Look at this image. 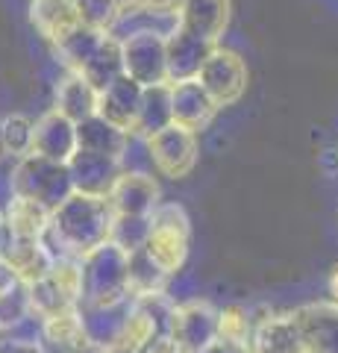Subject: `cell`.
<instances>
[{"instance_id": "cell-44", "label": "cell", "mask_w": 338, "mask_h": 353, "mask_svg": "<svg viewBox=\"0 0 338 353\" xmlns=\"http://www.w3.org/2000/svg\"><path fill=\"white\" fill-rule=\"evenodd\" d=\"M0 336H3V318H0Z\"/></svg>"}, {"instance_id": "cell-17", "label": "cell", "mask_w": 338, "mask_h": 353, "mask_svg": "<svg viewBox=\"0 0 338 353\" xmlns=\"http://www.w3.org/2000/svg\"><path fill=\"white\" fill-rule=\"evenodd\" d=\"M177 15L180 30L218 44L230 24V0H182Z\"/></svg>"}, {"instance_id": "cell-22", "label": "cell", "mask_w": 338, "mask_h": 353, "mask_svg": "<svg viewBox=\"0 0 338 353\" xmlns=\"http://www.w3.org/2000/svg\"><path fill=\"white\" fill-rule=\"evenodd\" d=\"M83 345H89V339H85L80 309H71V312H62L45 321V330H41V353H77Z\"/></svg>"}, {"instance_id": "cell-3", "label": "cell", "mask_w": 338, "mask_h": 353, "mask_svg": "<svg viewBox=\"0 0 338 353\" xmlns=\"http://www.w3.org/2000/svg\"><path fill=\"white\" fill-rule=\"evenodd\" d=\"M150 221H154V227H150V239L145 250L173 280L185 268V259H189L191 221L180 203H159V209L150 215Z\"/></svg>"}, {"instance_id": "cell-7", "label": "cell", "mask_w": 338, "mask_h": 353, "mask_svg": "<svg viewBox=\"0 0 338 353\" xmlns=\"http://www.w3.org/2000/svg\"><path fill=\"white\" fill-rule=\"evenodd\" d=\"M150 162L159 174L171 176V180H182L194 171L198 165V132L171 124L162 132L147 139Z\"/></svg>"}, {"instance_id": "cell-16", "label": "cell", "mask_w": 338, "mask_h": 353, "mask_svg": "<svg viewBox=\"0 0 338 353\" xmlns=\"http://www.w3.org/2000/svg\"><path fill=\"white\" fill-rule=\"evenodd\" d=\"M141 101H145V85H138L136 80H129V77L124 74L121 80H115L106 92H101L97 115L106 118L109 124L121 127L124 132H133L136 121H138Z\"/></svg>"}, {"instance_id": "cell-12", "label": "cell", "mask_w": 338, "mask_h": 353, "mask_svg": "<svg viewBox=\"0 0 338 353\" xmlns=\"http://www.w3.org/2000/svg\"><path fill=\"white\" fill-rule=\"evenodd\" d=\"M218 109L221 106L212 101V94L200 85V80L171 83V112H173V124L177 127L200 132L212 124Z\"/></svg>"}, {"instance_id": "cell-19", "label": "cell", "mask_w": 338, "mask_h": 353, "mask_svg": "<svg viewBox=\"0 0 338 353\" xmlns=\"http://www.w3.org/2000/svg\"><path fill=\"white\" fill-rule=\"evenodd\" d=\"M309 353H338V303L315 301L297 309Z\"/></svg>"}, {"instance_id": "cell-45", "label": "cell", "mask_w": 338, "mask_h": 353, "mask_svg": "<svg viewBox=\"0 0 338 353\" xmlns=\"http://www.w3.org/2000/svg\"><path fill=\"white\" fill-rule=\"evenodd\" d=\"M0 159H3V150H0Z\"/></svg>"}, {"instance_id": "cell-23", "label": "cell", "mask_w": 338, "mask_h": 353, "mask_svg": "<svg viewBox=\"0 0 338 353\" xmlns=\"http://www.w3.org/2000/svg\"><path fill=\"white\" fill-rule=\"evenodd\" d=\"M3 215H6V224L15 239H41L50 227L53 209H47L39 201H30V197L15 194L12 201H9V206L3 209Z\"/></svg>"}, {"instance_id": "cell-24", "label": "cell", "mask_w": 338, "mask_h": 353, "mask_svg": "<svg viewBox=\"0 0 338 353\" xmlns=\"http://www.w3.org/2000/svg\"><path fill=\"white\" fill-rule=\"evenodd\" d=\"M30 21H32V27H36L45 39L56 41L71 27L80 24V15H77L74 0H32Z\"/></svg>"}, {"instance_id": "cell-33", "label": "cell", "mask_w": 338, "mask_h": 353, "mask_svg": "<svg viewBox=\"0 0 338 353\" xmlns=\"http://www.w3.org/2000/svg\"><path fill=\"white\" fill-rule=\"evenodd\" d=\"M74 6H77V15L83 24L103 32L112 30L118 15H121V3L118 0H74Z\"/></svg>"}, {"instance_id": "cell-35", "label": "cell", "mask_w": 338, "mask_h": 353, "mask_svg": "<svg viewBox=\"0 0 338 353\" xmlns=\"http://www.w3.org/2000/svg\"><path fill=\"white\" fill-rule=\"evenodd\" d=\"M147 353H185L180 345H177V341H173L168 333L165 336H159L156 341H154V345H150L147 347Z\"/></svg>"}, {"instance_id": "cell-37", "label": "cell", "mask_w": 338, "mask_h": 353, "mask_svg": "<svg viewBox=\"0 0 338 353\" xmlns=\"http://www.w3.org/2000/svg\"><path fill=\"white\" fill-rule=\"evenodd\" d=\"M200 353H250V350L235 347V345H226V341H215L212 347H206V350H200Z\"/></svg>"}, {"instance_id": "cell-36", "label": "cell", "mask_w": 338, "mask_h": 353, "mask_svg": "<svg viewBox=\"0 0 338 353\" xmlns=\"http://www.w3.org/2000/svg\"><path fill=\"white\" fill-rule=\"evenodd\" d=\"M9 241H12V230H9V224H6V215H3V209H0V256H3V253H6Z\"/></svg>"}, {"instance_id": "cell-4", "label": "cell", "mask_w": 338, "mask_h": 353, "mask_svg": "<svg viewBox=\"0 0 338 353\" xmlns=\"http://www.w3.org/2000/svg\"><path fill=\"white\" fill-rule=\"evenodd\" d=\"M12 185H15V194L45 203L47 209H56L74 194V180H71L68 165L50 162L45 157H39V153H30V157L18 159L12 165Z\"/></svg>"}, {"instance_id": "cell-1", "label": "cell", "mask_w": 338, "mask_h": 353, "mask_svg": "<svg viewBox=\"0 0 338 353\" xmlns=\"http://www.w3.org/2000/svg\"><path fill=\"white\" fill-rule=\"evenodd\" d=\"M112 224H115V212L106 197L74 192L68 201L53 209L50 227L41 239H45V245L56 259L62 256L83 259L89 250L106 245Z\"/></svg>"}, {"instance_id": "cell-26", "label": "cell", "mask_w": 338, "mask_h": 353, "mask_svg": "<svg viewBox=\"0 0 338 353\" xmlns=\"http://www.w3.org/2000/svg\"><path fill=\"white\" fill-rule=\"evenodd\" d=\"M83 74L85 80H89L97 92H106L109 85H112L115 80H121L124 77V50H121V41L112 39V36H106L103 44L97 48V53L83 65Z\"/></svg>"}, {"instance_id": "cell-43", "label": "cell", "mask_w": 338, "mask_h": 353, "mask_svg": "<svg viewBox=\"0 0 338 353\" xmlns=\"http://www.w3.org/2000/svg\"><path fill=\"white\" fill-rule=\"evenodd\" d=\"M0 353H9V347L3 345V341H0Z\"/></svg>"}, {"instance_id": "cell-21", "label": "cell", "mask_w": 338, "mask_h": 353, "mask_svg": "<svg viewBox=\"0 0 338 353\" xmlns=\"http://www.w3.org/2000/svg\"><path fill=\"white\" fill-rule=\"evenodd\" d=\"M3 256L15 265V271L21 274L24 283H36L41 277H47L53 262H56V256L45 245V239H15L12 236Z\"/></svg>"}, {"instance_id": "cell-31", "label": "cell", "mask_w": 338, "mask_h": 353, "mask_svg": "<svg viewBox=\"0 0 338 353\" xmlns=\"http://www.w3.org/2000/svg\"><path fill=\"white\" fill-rule=\"evenodd\" d=\"M168 285H171V277L147 256V250H138L129 256V294L133 297L168 292Z\"/></svg>"}, {"instance_id": "cell-32", "label": "cell", "mask_w": 338, "mask_h": 353, "mask_svg": "<svg viewBox=\"0 0 338 353\" xmlns=\"http://www.w3.org/2000/svg\"><path fill=\"white\" fill-rule=\"evenodd\" d=\"M150 227H154L150 215H115V224H112V233H109V241L133 256V253L147 248Z\"/></svg>"}, {"instance_id": "cell-25", "label": "cell", "mask_w": 338, "mask_h": 353, "mask_svg": "<svg viewBox=\"0 0 338 353\" xmlns=\"http://www.w3.org/2000/svg\"><path fill=\"white\" fill-rule=\"evenodd\" d=\"M77 136H80V150L103 153V157H115V159L124 157L127 141H129V132H124L115 124H109V121L101 118V115L77 124Z\"/></svg>"}, {"instance_id": "cell-42", "label": "cell", "mask_w": 338, "mask_h": 353, "mask_svg": "<svg viewBox=\"0 0 338 353\" xmlns=\"http://www.w3.org/2000/svg\"><path fill=\"white\" fill-rule=\"evenodd\" d=\"M121 3V9H127V6H136V3H141V0H118Z\"/></svg>"}, {"instance_id": "cell-39", "label": "cell", "mask_w": 338, "mask_h": 353, "mask_svg": "<svg viewBox=\"0 0 338 353\" xmlns=\"http://www.w3.org/2000/svg\"><path fill=\"white\" fill-rule=\"evenodd\" d=\"M326 289H330V301L338 303V262L332 265V271H330V280H326Z\"/></svg>"}, {"instance_id": "cell-34", "label": "cell", "mask_w": 338, "mask_h": 353, "mask_svg": "<svg viewBox=\"0 0 338 353\" xmlns=\"http://www.w3.org/2000/svg\"><path fill=\"white\" fill-rule=\"evenodd\" d=\"M24 285L27 283L21 280V274L15 271V265L9 262L6 256H0V301L9 297V294H15V292H21Z\"/></svg>"}, {"instance_id": "cell-11", "label": "cell", "mask_w": 338, "mask_h": 353, "mask_svg": "<svg viewBox=\"0 0 338 353\" xmlns=\"http://www.w3.org/2000/svg\"><path fill=\"white\" fill-rule=\"evenodd\" d=\"M68 171H71V180H74V192L106 197L112 192L115 180L124 174V165L115 157H103V153H92V150H77L68 162Z\"/></svg>"}, {"instance_id": "cell-27", "label": "cell", "mask_w": 338, "mask_h": 353, "mask_svg": "<svg viewBox=\"0 0 338 353\" xmlns=\"http://www.w3.org/2000/svg\"><path fill=\"white\" fill-rule=\"evenodd\" d=\"M173 124V112H171V83L165 85H154L145 88V101L138 109V121H136V136L150 139L162 132L165 127Z\"/></svg>"}, {"instance_id": "cell-2", "label": "cell", "mask_w": 338, "mask_h": 353, "mask_svg": "<svg viewBox=\"0 0 338 353\" xmlns=\"http://www.w3.org/2000/svg\"><path fill=\"white\" fill-rule=\"evenodd\" d=\"M80 271L83 303H115L133 297L129 294V253H124L112 241L85 253L80 259Z\"/></svg>"}, {"instance_id": "cell-6", "label": "cell", "mask_w": 338, "mask_h": 353, "mask_svg": "<svg viewBox=\"0 0 338 353\" xmlns=\"http://www.w3.org/2000/svg\"><path fill=\"white\" fill-rule=\"evenodd\" d=\"M124 74L138 85L154 88L168 83V39L156 32H138L121 41Z\"/></svg>"}, {"instance_id": "cell-9", "label": "cell", "mask_w": 338, "mask_h": 353, "mask_svg": "<svg viewBox=\"0 0 338 353\" xmlns=\"http://www.w3.org/2000/svg\"><path fill=\"white\" fill-rule=\"evenodd\" d=\"M250 353H309V341L303 333V321L294 312H271L262 315L253 333Z\"/></svg>"}, {"instance_id": "cell-41", "label": "cell", "mask_w": 338, "mask_h": 353, "mask_svg": "<svg viewBox=\"0 0 338 353\" xmlns=\"http://www.w3.org/2000/svg\"><path fill=\"white\" fill-rule=\"evenodd\" d=\"M109 353H141V350H129V347H121V345H118V347H112Z\"/></svg>"}, {"instance_id": "cell-38", "label": "cell", "mask_w": 338, "mask_h": 353, "mask_svg": "<svg viewBox=\"0 0 338 353\" xmlns=\"http://www.w3.org/2000/svg\"><path fill=\"white\" fill-rule=\"evenodd\" d=\"M145 6H156V9H171V12H180L182 0H141Z\"/></svg>"}, {"instance_id": "cell-40", "label": "cell", "mask_w": 338, "mask_h": 353, "mask_svg": "<svg viewBox=\"0 0 338 353\" xmlns=\"http://www.w3.org/2000/svg\"><path fill=\"white\" fill-rule=\"evenodd\" d=\"M77 353H109L106 347H97V345H92V341H89V345H83Z\"/></svg>"}, {"instance_id": "cell-8", "label": "cell", "mask_w": 338, "mask_h": 353, "mask_svg": "<svg viewBox=\"0 0 338 353\" xmlns=\"http://www.w3.org/2000/svg\"><path fill=\"white\" fill-rule=\"evenodd\" d=\"M198 80L212 94V101L218 106H233L242 101V94L247 88V62L235 50L215 48V53L203 65Z\"/></svg>"}, {"instance_id": "cell-18", "label": "cell", "mask_w": 338, "mask_h": 353, "mask_svg": "<svg viewBox=\"0 0 338 353\" xmlns=\"http://www.w3.org/2000/svg\"><path fill=\"white\" fill-rule=\"evenodd\" d=\"M97 106H101V92L85 80L83 74L68 71L56 83V112H62L74 124H83L97 115Z\"/></svg>"}, {"instance_id": "cell-30", "label": "cell", "mask_w": 338, "mask_h": 353, "mask_svg": "<svg viewBox=\"0 0 338 353\" xmlns=\"http://www.w3.org/2000/svg\"><path fill=\"white\" fill-rule=\"evenodd\" d=\"M0 150L9 159H24L36 150V124L27 115H6L0 121Z\"/></svg>"}, {"instance_id": "cell-20", "label": "cell", "mask_w": 338, "mask_h": 353, "mask_svg": "<svg viewBox=\"0 0 338 353\" xmlns=\"http://www.w3.org/2000/svg\"><path fill=\"white\" fill-rule=\"evenodd\" d=\"M106 36H109V32L94 30V27H89V24H83V21H80V24L71 27L62 39L53 41V53H56V59L68 71H83V65L94 57Z\"/></svg>"}, {"instance_id": "cell-10", "label": "cell", "mask_w": 338, "mask_h": 353, "mask_svg": "<svg viewBox=\"0 0 338 353\" xmlns=\"http://www.w3.org/2000/svg\"><path fill=\"white\" fill-rule=\"evenodd\" d=\"M106 201L115 215H154L159 209V185L150 171H124Z\"/></svg>"}, {"instance_id": "cell-29", "label": "cell", "mask_w": 338, "mask_h": 353, "mask_svg": "<svg viewBox=\"0 0 338 353\" xmlns=\"http://www.w3.org/2000/svg\"><path fill=\"white\" fill-rule=\"evenodd\" d=\"M256 324H259V318L253 315V309H247L244 303L224 306L221 318H218V341H226V345L250 350V345H253Z\"/></svg>"}, {"instance_id": "cell-13", "label": "cell", "mask_w": 338, "mask_h": 353, "mask_svg": "<svg viewBox=\"0 0 338 353\" xmlns=\"http://www.w3.org/2000/svg\"><path fill=\"white\" fill-rule=\"evenodd\" d=\"M129 309H133V297L115 301V303H83L80 318H83V327H85V339L97 347L112 350L118 341H121Z\"/></svg>"}, {"instance_id": "cell-15", "label": "cell", "mask_w": 338, "mask_h": 353, "mask_svg": "<svg viewBox=\"0 0 338 353\" xmlns=\"http://www.w3.org/2000/svg\"><path fill=\"white\" fill-rule=\"evenodd\" d=\"M212 53H215L212 41L198 39L185 30H177L173 36H168V83L198 80Z\"/></svg>"}, {"instance_id": "cell-5", "label": "cell", "mask_w": 338, "mask_h": 353, "mask_svg": "<svg viewBox=\"0 0 338 353\" xmlns=\"http://www.w3.org/2000/svg\"><path fill=\"white\" fill-rule=\"evenodd\" d=\"M218 318H221V309L209 301H200V297L180 301L171 312L168 336L185 353H200L218 341Z\"/></svg>"}, {"instance_id": "cell-14", "label": "cell", "mask_w": 338, "mask_h": 353, "mask_svg": "<svg viewBox=\"0 0 338 353\" xmlns=\"http://www.w3.org/2000/svg\"><path fill=\"white\" fill-rule=\"evenodd\" d=\"M77 150H80V136L74 121H68L56 109H50V112H45L36 121V150L32 153H39V157L50 162L68 165Z\"/></svg>"}, {"instance_id": "cell-28", "label": "cell", "mask_w": 338, "mask_h": 353, "mask_svg": "<svg viewBox=\"0 0 338 353\" xmlns=\"http://www.w3.org/2000/svg\"><path fill=\"white\" fill-rule=\"evenodd\" d=\"M27 301H30V309L36 312L39 318H56L62 312H71V309H80V303L74 301V297L62 289L47 274V277H41L36 283H27Z\"/></svg>"}]
</instances>
